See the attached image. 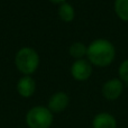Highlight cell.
Wrapping results in <instances>:
<instances>
[{
	"label": "cell",
	"mask_w": 128,
	"mask_h": 128,
	"mask_svg": "<svg viewBox=\"0 0 128 128\" xmlns=\"http://www.w3.org/2000/svg\"><path fill=\"white\" fill-rule=\"evenodd\" d=\"M86 55L90 63L104 68L114 62L116 50L111 42L101 38V40H96L89 45Z\"/></svg>",
	"instance_id": "obj_1"
},
{
	"label": "cell",
	"mask_w": 128,
	"mask_h": 128,
	"mask_svg": "<svg viewBox=\"0 0 128 128\" xmlns=\"http://www.w3.org/2000/svg\"><path fill=\"white\" fill-rule=\"evenodd\" d=\"M15 63L20 72L29 75L37 70L38 64H40V58L35 50L30 47H24L17 53Z\"/></svg>",
	"instance_id": "obj_2"
},
{
	"label": "cell",
	"mask_w": 128,
	"mask_h": 128,
	"mask_svg": "<svg viewBox=\"0 0 128 128\" xmlns=\"http://www.w3.org/2000/svg\"><path fill=\"white\" fill-rule=\"evenodd\" d=\"M29 128H50L53 122V114L45 107H34L26 116Z\"/></svg>",
	"instance_id": "obj_3"
},
{
	"label": "cell",
	"mask_w": 128,
	"mask_h": 128,
	"mask_svg": "<svg viewBox=\"0 0 128 128\" xmlns=\"http://www.w3.org/2000/svg\"><path fill=\"white\" fill-rule=\"evenodd\" d=\"M71 73L73 78L78 81H86L92 74V66L89 61H86L83 58L75 61L72 64L71 68Z\"/></svg>",
	"instance_id": "obj_4"
},
{
	"label": "cell",
	"mask_w": 128,
	"mask_h": 128,
	"mask_svg": "<svg viewBox=\"0 0 128 128\" xmlns=\"http://www.w3.org/2000/svg\"><path fill=\"white\" fill-rule=\"evenodd\" d=\"M122 90H124L122 82L119 79H111L104 84L102 94L107 100L114 101V100H117L122 96Z\"/></svg>",
	"instance_id": "obj_5"
},
{
	"label": "cell",
	"mask_w": 128,
	"mask_h": 128,
	"mask_svg": "<svg viewBox=\"0 0 128 128\" xmlns=\"http://www.w3.org/2000/svg\"><path fill=\"white\" fill-rule=\"evenodd\" d=\"M68 96L64 92H58L51 97L48 101V109L52 112H62L68 106Z\"/></svg>",
	"instance_id": "obj_6"
},
{
	"label": "cell",
	"mask_w": 128,
	"mask_h": 128,
	"mask_svg": "<svg viewBox=\"0 0 128 128\" xmlns=\"http://www.w3.org/2000/svg\"><path fill=\"white\" fill-rule=\"evenodd\" d=\"M17 90L22 97H25V98L32 97L36 90V83H35V81H34V79L28 76V75L22 78V79L18 81Z\"/></svg>",
	"instance_id": "obj_7"
},
{
	"label": "cell",
	"mask_w": 128,
	"mask_h": 128,
	"mask_svg": "<svg viewBox=\"0 0 128 128\" xmlns=\"http://www.w3.org/2000/svg\"><path fill=\"white\" fill-rule=\"evenodd\" d=\"M93 128H117V120L108 112L98 114L92 122Z\"/></svg>",
	"instance_id": "obj_8"
},
{
	"label": "cell",
	"mask_w": 128,
	"mask_h": 128,
	"mask_svg": "<svg viewBox=\"0 0 128 128\" xmlns=\"http://www.w3.org/2000/svg\"><path fill=\"white\" fill-rule=\"evenodd\" d=\"M74 9H73V7L71 6L70 4H66V2H64L60 6V8H58V16H60V18L63 20V22H72L73 19H74Z\"/></svg>",
	"instance_id": "obj_9"
},
{
	"label": "cell",
	"mask_w": 128,
	"mask_h": 128,
	"mask_svg": "<svg viewBox=\"0 0 128 128\" xmlns=\"http://www.w3.org/2000/svg\"><path fill=\"white\" fill-rule=\"evenodd\" d=\"M115 11L122 20L128 22V0H116Z\"/></svg>",
	"instance_id": "obj_10"
},
{
	"label": "cell",
	"mask_w": 128,
	"mask_h": 128,
	"mask_svg": "<svg viewBox=\"0 0 128 128\" xmlns=\"http://www.w3.org/2000/svg\"><path fill=\"white\" fill-rule=\"evenodd\" d=\"M86 52H88V47H86V45L79 42L72 44L70 47V55L78 60H81L84 55H86Z\"/></svg>",
	"instance_id": "obj_11"
},
{
	"label": "cell",
	"mask_w": 128,
	"mask_h": 128,
	"mask_svg": "<svg viewBox=\"0 0 128 128\" xmlns=\"http://www.w3.org/2000/svg\"><path fill=\"white\" fill-rule=\"evenodd\" d=\"M119 76L122 81L128 83V60H125L122 63V65L119 66Z\"/></svg>",
	"instance_id": "obj_12"
},
{
	"label": "cell",
	"mask_w": 128,
	"mask_h": 128,
	"mask_svg": "<svg viewBox=\"0 0 128 128\" xmlns=\"http://www.w3.org/2000/svg\"><path fill=\"white\" fill-rule=\"evenodd\" d=\"M50 1L54 2V4H64V2H65V0H50Z\"/></svg>",
	"instance_id": "obj_13"
}]
</instances>
